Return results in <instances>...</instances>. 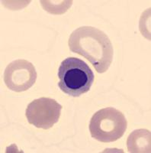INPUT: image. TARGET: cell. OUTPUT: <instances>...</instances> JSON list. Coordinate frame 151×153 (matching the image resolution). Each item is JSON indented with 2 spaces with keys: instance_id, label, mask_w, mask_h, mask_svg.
<instances>
[{
  "instance_id": "obj_4",
  "label": "cell",
  "mask_w": 151,
  "mask_h": 153,
  "mask_svg": "<svg viewBox=\"0 0 151 153\" xmlns=\"http://www.w3.org/2000/svg\"><path fill=\"white\" fill-rule=\"evenodd\" d=\"M63 106L55 100L41 97L28 104L25 112L28 123L37 128L48 129L59 121Z\"/></svg>"
},
{
  "instance_id": "obj_2",
  "label": "cell",
  "mask_w": 151,
  "mask_h": 153,
  "mask_svg": "<svg viewBox=\"0 0 151 153\" xmlns=\"http://www.w3.org/2000/svg\"><path fill=\"white\" fill-rule=\"evenodd\" d=\"M57 76L58 87L63 93L78 97L90 91L95 75L85 61L77 57H67L61 62Z\"/></svg>"
},
{
  "instance_id": "obj_5",
  "label": "cell",
  "mask_w": 151,
  "mask_h": 153,
  "mask_svg": "<svg viewBox=\"0 0 151 153\" xmlns=\"http://www.w3.org/2000/svg\"><path fill=\"white\" fill-rule=\"evenodd\" d=\"M37 76L36 70L32 63L18 59L6 67L4 71V82L11 91L23 92L35 84Z\"/></svg>"
},
{
  "instance_id": "obj_6",
  "label": "cell",
  "mask_w": 151,
  "mask_h": 153,
  "mask_svg": "<svg viewBox=\"0 0 151 153\" xmlns=\"http://www.w3.org/2000/svg\"><path fill=\"white\" fill-rule=\"evenodd\" d=\"M127 146L129 152H150V131L140 129L132 132Z\"/></svg>"
},
{
  "instance_id": "obj_1",
  "label": "cell",
  "mask_w": 151,
  "mask_h": 153,
  "mask_svg": "<svg viewBox=\"0 0 151 153\" xmlns=\"http://www.w3.org/2000/svg\"><path fill=\"white\" fill-rule=\"evenodd\" d=\"M68 45L72 52L85 57L98 73L107 71L112 62V44L108 35L96 28H78L70 35Z\"/></svg>"
},
{
  "instance_id": "obj_3",
  "label": "cell",
  "mask_w": 151,
  "mask_h": 153,
  "mask_svg": "<svg viewBox=\"0 0 151 153\" xmlns=\"http://www.w3.org/2000/svg\"><path fill=\"white\" fill-rule=\"evenodd\" d=\"M127 122L124 115L113 107L99 110L92 117L89 131L92 138L101 143H112L124 136Z\"/></svg>"
}]
</instances>
